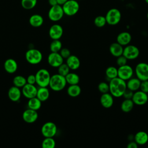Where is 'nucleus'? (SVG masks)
Returning a JSON list of instances; mask_svg holds the SVG:
<instances>
[{"instance_id":"1","label":"nucleus","mask_w":148,"mask_h":148,"mask_svg":"<svg viewBox=\"0 0 148 148\" xmlns=\"http://www.w3.org/2000/svg\"><path fill=\"white\" fill-rule=\"evenodd\" d=\"M109 92L113 97L119 98L123 96V94L127 88L126 81L116 77L112 79L109 81Z\"/></svg>"},{"instance_id":"2","label":"nucleus","mask_w":148,"mask_h":148,"mask_svg":"<svg viewBox=\"0 0 148 148\" xmlns=\"http://www.w3.org/2000/svg\"><path fill=\"white\" fill-rule=\"evenodd\" d=\"M66 84L65 76L57 73L51 76L49 86L54 91H60L65 87Z\"/></svg>"},{"instance_id":"3","label":"nucleus","mask_w":148,"mask_h":148,"mask_svg":"<svg viewBox=\"0 0 148 148\" xmlns=\"http://www.w3.org/2000/svg\"><path fill=\"white\" fill-rule=\"evenodd\" d=\"M35 75L36 83L39 87H47L49 86L51 75L49 72L44 68L39 69Z\"/></svg>"},{"instance_id":"4","label":"nucleus","mask_w":148,"mask_h":148,"mask_svg":"<svg viewBox=\"0 0 148 148\" xmlns=\"http://www.w3.org/2000/svg\"><path fill=\"white\" fill-rule=\"evenodd\" d=\"M26 61L32 65L40 63L43 58L42 53L38 49H31L28 50L25 55Z\"/></svg>"},{"instance_id":"5","label":"nucleus","mask_w":148,"mask_h":148,"mask_svg":"<svg viewBox=\"0 0 148 148\" xmlns=\"http://www.w3.org/2000/svg\"><path fill=\"white\" fill-rule=\"evenodd\" d=\"M105 17L107 24L110 25H115L120 21L121 13L118 9L112 8L107 12Z\"/></svg>"},{"instance_id":"6","label":"nucleus","mask_w":148,"mask_h":148,"mask_svg":"<svg viewBox=\"0 0 148 148\" xmlns=\"http://www.w3.org/2000/svg\"><path fill=\"white\" fill-rule=\"evenodd\" d=\"M64 14L68 16L75 15L79 10V4L77 0H68L62 5Z\"/></svg>"},{"instance_id":"7","label":"nucleus","mask_w":148,"mask_h":148,"mask_svg":"<svg viewBox=\"0 0 148 148\" xmlns=\"http://www.w3.org/2000/svg\"><path fill=\"white\" fill-rule=\"evenodd\" d=\"M64 13L62 6L58 4L51 6L48 12L49 18L54 22L60 20L64 16Z\"/></svg>"},{"instance_id":"8","label":"nucleus","mask_w":148,"mask_h":148,"mask_svg":"<svg viewBox=\"0 0 148 148\" xmlns=\"http://www.w3.org/2000/svg\"><path fill=\"white\" fill-rule=\"evenodd\" d=\"M136 76L140 81L148 80V64L146 62L138 63L134 69Z\"/></svg>"},{"instance_id":"9","label":"nucleus","mask_w":148,"mask_h":148,"mask_svg":"<svg viewBox=\"0 0 148 148\" xmlns=\"http://www.w3.org/2000/svg\"><path fill=\"white\" fill-rule=\"evenodd\" d=\"M57 132V127L55 123L51 121L45 123L41 128V133L45 138L54 137Z\"/></svg>"},{"instance_id":"10","label":"nucleus","mask_w":148,"mask_h":148,"mask_svg":"<svg viewBox=\"0 0 148 148\" xmlns=\"http://www.w3.org/2000/svg\"><path fill=\"white\" fill-rule=\"evenodd\" d=\"M139 53V50L136 46L128 45L124 47L123 55L128 60H133L138 57Z\"/></svg>"},{"instance_id":"11","label":"nucleus","mask_w":148,"mask_h":148,"mask_svg":"<svg viewBox=\"0 0 148 148\" xmlns=\"http://www.w3.org/2000/svg\"><path fill=\"white\" fill-rule=\"evenodd\" d=\"M117 71V77L125 81H127L131 78L134 73V70L133 68L130 65L127 64L119 66Z\"/></svg>"},{"instance_id":"12","label":"nucleus","mask_w":148,"mask_h":148,"mask_svg":"<svg viewBox=\"0 0 148 148\" xmlns=\"http://www.w3.org/2000/svg\"><path fill=\"white\" fill-rule=\"evenodd\" d=\"M131 99L135 105L139 106L143 105L148 102V95L141 90H137L134 92Z\"/></svg>"},{"instance_id":"13","label":"nucleus","mask_w":148,"mask_h":148,"mask_svg":"<svg viewBox=\"0 0 148 148\" xmlns=\"http://www.w3.org/2000/svg\"><path fill=\"white\" fill-rule=\"evenodd\" d=\"M47 62L50 66L54 68H58L64 62V58L59 52H51L47 57Z\"/></svg>"},{"instance_id":"14","label":"nucleus","mask_w":148,"mask_h":148,"mask_svg":"<svg viewBox=\"0 0 148 148\" xmlns=\"http://www.w3.org/2000/svg\"><path fill=\"white\" fill-rule=\"evenodd\" d=\"M63 28L61 25L58 24L52 25L49 30V35L53 39H60L63 35Z\"/></svg>"},{"instance_id":"15","label":"nucleus","mask_w":148,"mask_h":148,"mask_svg":"<svg viewBox=\"0 0 148 148\" xmlns=\"http://www.w3.org/2000/svg\"><path fill=\"white\" fill-rule=\"evenodd\" d=\"M23 120L27 123H33L38 118V113L36 110L28 108L25 110L22 114Z\"/></svg>"},{"instance_id":"16","label":"nucleus","mask_w":148,"mask_h":148,"mask_svg":"<svg viewBox=\"0 0 148 148\" xmlns=\"http://www.w3.org/2000/svg\"><path fill=\"white\" fill-rule=\"evenodd\" d=\"M37 90L38 88L35 86L34 84L26 83L22 87L21 92L26 98L30 99L36 96Z\"/></svg>"},{"instance_id":"17","label":"nucleus","mask_w":148,"mask_h":148,"mask_svg":"<svg viewBox=\"0 0 148 148\" xmlns=\"http://www.w3.org/2000/svg\"><path fill=\"white\" fill-rule=\"evenodd\" d=\"M100 103L105 108L108 109L111 108L114 103L113 95L109 92L102 94L100 97Z\"/></svg>"},{"instance_id":"18","label":"nucleus","mask_w":148,"mask_h":148,"mask_svg":"<svg viewBox=\"0 0 148 148\" xmlns=\"http://www.w3.org/2000/svg\"><path fill=\"white\" fill-rule=\"evenodd\" d=\"M131 40V35L126 31L120 32L116 37V42L123 46H125L129 45Z\"/></svg>"},{"instance_id":"19","label":"nucleus","mask_w":148,"mask_h":148,"mask_svg":"<svg viewBox=\"0 0 148 148\" xmlns=\"http://www.w3.org/2000/svg\"><path fill=\"white\" fill-rule=\"evenodd\" d=\"M21 91L20 88L16 86L11 87L8 92V95L9 98L13 102L18 101L21 96Z\"/></svg>"},{"instance_id":"20","label":"nucleus","mask_w":148,"mask_h":148,"mask_svg":"<svg viewBox=\"0 0 148 148\" xmlns=\"http://www.w3.org/2000/svg\"><path fill=\"white\" fill-rule=\"evenodd\" d=\"M5 70L9 73H14L17 69L18 65L15 60L8 58L5 60L3 64Z\"/></svg>"},{"instance_id":"21","label":"nucleus","mask_w":148,"mask_h":148,"mask_svg":"<svg viewBox=\"0 0 148 148\" xmlns=\"http://www.w3.org/2000/svg\"><path fill=\"white\" fill-rule=\"evenodd\" d=\"M66 64L70 69L76 70L80 66V61L79 58L75 55H71L66 59Z\"/></svg>"},{"instance_id":"22","label":"nucleus","mask_w":148,"mask_h":148,"mask_svg":"<svg viewBox=\"0 0 148 148\" xmlns=\"http://www.w3.org/2000/svg\"><path fill=\"white\" fill-rule=\"evenodd\" d=\"M134 140L138 146L144 145L148 142V134L145 131H138L134 135Z\"/></svg>"},{"instance_id":"23","label":"nucleus","mask_w":148,"mask_h":148,"mask_svg":"<svg viewBox=\"0 0 148 148\" xmlns=\"http://www.w3.org/2000/svg\"><path fill=\"white\" fill-rule=\"evenodd\" d=\"M123 46L117 42L112 43L109 46V51L110 54L115 57H118L123 55Z\"/></svg>"},{"instance_id":"24","label":"nucleus","mask_w":148,"mask_h":148,"mask_svg":"<svg viewBox=\"0 0 148 148\" xmlns=\"http://www.w3.org/2000/svg\"><path fill=\"white\" fill-rule=\"evenodd\" d=\"M127 81V88L132 91L133 92L139 90L141 81L139 79H138L137 77H132Z\"/></svg>"},{"instance_id":"25","label":"nucleus","mask_w":148,"mask_h":148,"mask_svg":"<svg viewBox=\"0 0 148 148\" xmlns=\"http://www.w3.org/2000/svg\"><path fill=\"white\" fill-rule=\"evenodd\" d=\"M50 96L49 90L47 87H39L37 90L36 97L41 101L44 102L47 101Z\"/></svg>"},{"instance_id":"26","label":"nucleus","mask_w":148,"mask_h":148,"mask_svg":"<svg viewBox=\"0 0 148 148\" xmlns=\"http://www.w3.org/2000/svg\"><path fill=\"white\" fill-rule=\"evenodd\" d=\"M43 17L38 14H34L31 16L29 19V24L33 27H39L43 23Z\"/></svg>"},{"instance_id":"27","label":"nucleus","mask_w":148,"mask_h":148,"mask_svg":"<svg viewBox=\"0 0 148 148\" xmlns=\"http://www.w3.org/2000/svg\"><path fill=\"white\" fill-rule=\"evenodd\" d=\"M134 103L131 99H124L120 105L121 110L124 113L130 112L134 108Z\"/></svg>"},{"instance_id":"28","label":"nucleus","mask_w":148,"mask_h":148,"mask_svg":"<svg viewBox=\"0 0 148 148\" xmlns=\"http://www.w3.org/2000/svg\"><path fill=\"white\" fill-rule=\"evenodd\" d=\"M81 88L78 84H72L67 88V94L71 97H77L81 94Z\"/></svg>"},{"instance_id":"29","label":"nucleus","mask_w":148,"mask_h":148,"mask_svg":"<svg viewBox=\"0 0 148 148\" xmlns=\"http://www.w3.org/2000/svg\"><path fill=\"white\" fill-rule=\"evenodd\" d=\"M66 83L69 85L78 84L80 82V77L77 74L73 72H69L65 76Z\"/></svg>"},{"instance_id":"30","label":"nucleus","mask_w":148,"mask_h":148,"mask_svg":"<svg viewBox=\"0 0 148 148\" xmlns=\"http://www.w3.org/2000/svg\"><path fill=\"white\" fill-rule=\"evenodd\" d=\"M28 99L29 100L27 103L28 108L36 111L40 108L42 106V102L36 97L31 98Z\"/></svg>"},{"instance_id":"31","label":"nucleus","mask_w":148,"mask_h":148,"mask_svg":"<svg viewBox=\"0 0 148 148\" xmlns=\"http://www.w3.org/2000/svg\"><path fill=\"white\" fill-rule=\"evenodd\" d=\"M13 86L18 88H22L26 83L27 80L24 76L21 75H17L13 79Z\"/></svg>"},{"instance_id":"32","label":"nucleus","mask_w":148,"mask_h":148,"mask_svg":"<svg viewBox=\"0 0 148 148\" xmlns=\"http://www.w3.org/2000/svg\"><path fill=\"white\" fill-rule=\"evenodd\" d=\"M117 68L113 66H110L108 67L105 71V75L106 77L110 80L117 77Z\"/></svg>"},{"instance_id":"33","label":"nucleus","mask_w":148,"mask_h":148,"mask_svg":"<svg viewBox=\"0 0 148 148\" xmlns=\"http://www.w3.org/2000/svg\"><path fill=\"white\" fill-rule=\"evenodd\" d=\"M56 146V141L53 137L45 138L42 142L43 148H54Z\"/></svg>"},{"instance_id":"34","label":"nucleus","mask_w":148,"mask_h":148,"mask_svg":"<svg viewBox=\"0 0 148 148\" xmlns=\"http://www.w3.org/2000/svg\"><path fill=\"white\" fill-rule=\"evenodd\" d=\"M62 48V43L60 39L53 40L50 45L51 52H59Z\"/></svg>"},{"instance_id":"35","label":"nucleus","mask_w":148,"mask_h":148,"mask_svg":"<svg viewBox=\"0 0 148 148\" xmlns=\"http://www.w3.org/2000/svg\"><path fill=\"white\" fill-rule=\"evenodd\" d=\"M37 3V0H21V6L27 10L33 9Z\"/></svg>"},{"instance_id":"36","label":"nucleus","mask_w":148,"mask_h":148,"mask_svg":"<svg viewBox=\"0 0 148 148\" xmlns=\"http://www.w3.org/2000/svg\"><path fill=\"white\" fill-rule=\"evenodd\" d=\"M94 23L95 25L98 28H102L107 24L105 17L103 16H97L94 20Z\"/></svg>"},{"instance_id":"37","label":"nucleus","mask_w":148,"mask_h":148,"mask_svg":"<svg viewBox=\"0 0 148 148\" xmlns=\"http://www.w3.org/2000/svg\"><path fill=\"white\" fill-rule=\"evenodd\" d=\"M69 72H70V68L66 63H62L58 67V73L65 76Z\"/></svg>"},{"instance_id":"38","label":"nucleus","mask_w":148,"mask_h":148,"mask_svg":"<svg viewBox=\"0 0 148 148\" xmlns=\"http://www.w3.org/2000/svg\"><path fill=\"white\" fill-rule=\"evenodd\" d=\"M98 90L102 94L109 92V84L104 82H102L99 83L98 85Z\"/></svg>"},{"instance_id":"39","label":"nucleus","mask_w":148,"mask_h":148,"mask_svg":"<svg viewBox=\"0 0 148 148\" xmlns=\"http://www.w3.org/2000/svg\"><path fill=\"white\" fill-rule=\"evenodd\" d=\"M127 61H128V60L123 55H121V56L117 57L116 64L119 66H123L125 64H127Z\"/></svg>"},{"instance_id":"40","label":"nucleus","mask_w":148,"mask_h":148,"mask_svg":"<svg viewBox=\"0 0 148 148\" xmlns=\"http://www.w3.org/2000/svg\"><path fill=\"white\" fill-rule=\"evenodd\" d=\"M59 53L64 59H66L71 55L70 50L67 48H62L59 51Z\"/></svg>"},{"instance_id":"41","label":"nucleus","mask_w":148,"mask_h":148,"mask_svg":"<svg viewBox=\"0 0 148 148\" xmlns=\"http://www.w3.org/2000/svg\"><path fill=\"white\" fill-rule=\"evenodd\" d=\"M139 90L144 92L148 94V80L141 81Z\"/></svg>"},{"instance_id":"42","label":"nucleus","mask_w":148,"mask_h":148,"mask_svg":"<svg viewBox=\"0 0 148 148\" xmlns=\"http://www.w3.org/2000/svg\"><path fill=\"white\" fill-rule=\"evenodd\" d=\"M134 94V92L128 88H126L125 91L124 92L123 96L124 99H131Z\"/></svg>"},{"instance_id":"43","label":"nucleus","mask_w":148,"mask_h":148,"mask_svg":"<svg viewBox=\"0 0 148 148\" xmlns=\"http://www.w3.org/2000/svg\"><path fill=\"white\" fill-rule=\"evenodd\" d=\"M27 83L31 84H35L36 83V77L35 75H29L27 78Z\"/></svg>"},{"instance_id":"44","label":"nucleus","mask_w":148,"mask_h":148,"mask_svg":"<svg viewBox=\"0 0 148 148\" xmlns=\"http://www.w3.org/2000/svg\"><path fill=\"white\" fill-rule=\"evenodd\" d=\"M138 145L134 140L130 142L127 146V148H138Z\"/></svg>"},{"instance_id":"45","label":"nucleus","mask_w":148,"mask_h":148,"mask_svg":"<svg viewBox=\"0 0 148 148\" xmlns=\"http://www.w3.org/2000/svg\"><path fill=\"white\" fill-rule=\"evenodd\" d=\"M48 2H49V5H50L51 6L58 4L57 0H48Z\"/></svg>"},{"instance_id":"46","label":"nucleus","mask_w":148,"mask_h":148,"mask_svg":"<svg viewBox=\"0 0 148 148\" xmlns=\"http://www.w3.org/2000/svg\"><path fill=\"white\" fill-rule=\"evenodd\" d=\"M68 0H57V3L58 5H62L63 4H64Z\"/></svg>"},{"instance_id":"47","label":"nucleus","mask_w":148,"mask_h":148,"mask_svg":"<svg viewBox=\"0 0 148 148\" xmlns=\"http://www.w3.org/2000/svg\"><path fill=\"white\" fill-rule=\"evenodd\" d=\"M145 2L148 4V0H145Z\"/></svg>"},{"instance_id":"48","label":"nucleus","mask_w":148,"mask_h":148,"mask_svg":"<svg viewBox=\"0 0 148 148\" xmlns=\"http://www.w3.org/2000/svg\"><path fill=\"white\" fill-rule=\"evenodd\" d=\"M147 20H148V12L147 13Z\"/></svg>"},{"instance_id":"49","label":"nucleus","mask_w":148,"mask_h":148,"mask_svg":"<svg viewBox=\"0 0 148 148\" xmlns=\"http://www.w3.org/2000/svg\"><path fill=\"white\" fill-rule=\"evenodd\" d=\"M147 119H148V116H147Z\"/></svg>"}]
</instances>
